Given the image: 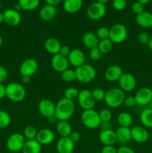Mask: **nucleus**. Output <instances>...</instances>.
I'll use <instances>...</instances> for the list:
<instances>
[{"mask_svg": "<svg viewBox=\"0 0 152 153\" xmlns=\"http://www.w3.org/2000/svg\"><path fill=\"white\" fill-rule=\"evenodd\" d=\"M80 119L83 125L89 129H95L98 128L101 124L99 114L98 111L94 110V108L83 111Z\"/></svg>", "mask_w": 152, "mask_h": 153, "instance_id": "obj_5", "label": "nucleus"}, {"mask_svg": "<svg viewBox=\"0 0 152 153\" xmlns=\"http://www.w3.org/2000/svg\"><path fill=\"white\" fill-rule=\"evenodd\" d=\"M83 0H64L63 9L66 13H75L80 10Z\"/></svg>", "mask_w": 152, "mask_h": 153, "instance_id": "obj_27", "label": "nucleus"}, {"mask_svg": "<svg viewBox=\"0 0 152 153\" xmlns=\"http://www.w3.org/2000/svg\"><path fill=\"white\" fill-rule=\"evenodd\" d=\"M55 133L49 128H42L37 131L36 140L43 146L49 145L55 140Z\"/></svg>", "mask_w": 152, "mask_h": 153, "instance_id": "obj_18", "label": "nucleus"}, {"mask_svg": "<svg viewBox=\"0 0 152 153\" xmlns=\"http://www.w3.org/2000/svg\"><path fill=\"white\" fill-rule=\"evenodd\" d=\"M125 93L119 88H113L106 91L104 101L106 105L112 108H116L124 104Z\"/></svg>", "mask_w": 152, "mask_h": 153, "instance_id": "obj_2", "label": "nucleus"}, {"mask_svg": "<svg viewBox=\"0 0 152 153\" xmlns=\"http://www.w3.org/2000/svg\"><path fill=\"white\" fill-rule=\"evenodd\" d=\"M3 22H4V15H3V13L0 12V23Z\"/></svg>", "mask_w": 152, "mask_h": 153, "instance_id": "obj_57", "label": "nucleus"}, {"mask_svg": "<svg viewBox=\"0 0 152 153\" xmlns=\"http://www.w3.org/2000/svg\"><path fill=\"white\" fill-rule=\"evenodd\" d=\"M119 82V88L124 92H131L137 86V80L132 74L129 73H124Z\"/></svg>", "mask_w": 152, "mask_h": 153, "instance_id": "obj_11", "label": "nucleus"}, {"mask_svg": "<svg viewBox=\"0 0 152 153\" xmlns=\"http://www.w3.org/2000/svg\"><path fill=\"white\" fill-rule=\"evenodd\" d=\"M78 89L77 88H75V87H69L64 91V98L67 99V100H72V101H74V100H77V97H78L79 94Z\"/></svg>", "mask_w": 152, "mask_h": 153, "instance_id": "obj_34", "label": "nucleus"}, {"mask_svg": "<svg viewBox=\"0 0 152 153\" xmlns=\"http://www.w3.org/2000/svg\"><path fill=\"white\" fill-rule=\"evenodd\" d=\"M95 34L100 40L108 39L109 36H110V28L105 26L99 27Z\"/></svg>", "mask_w": 152, "mask_h": 153, "instance_id": "obj_39", "label": "nucleus"}, {"mask_svg": "<svg viewBox=\"0 0 152 153\" xmlns=\"http://www.w3.org/2000/svg\"><path fill=\"white\" fill-rule=\"evenodd\" d=\"M75 143L69 137H61L56 144V149L58 153H72Z\"/></svg>", "mask_w": 152, "mask_h": 153, "instance_id": "obj_20", "label": "nucleus"}, {"mask_svg": "<svg viewBox=\"0 0 152 153\" xmlns=\"http://www.w3.org/2000/svg\"><path fill=\"white\" fill-rule=\"evenodd\" d=\"M72 49H70V47L67 45H63V46H61V49H60L59 54H61V55L64 57H68L69 55L70 52H71Z\"/></svg>", "mask_w": 152, "mask_h": 153, "instance_id": "obj_47", "label": "nucleus"}, {"mask_svg": "<svg viewBox=\"0 0 152 153\" xmlns=\"http://www.w3.org/2000/svg\"><path fill=\"white\" fill-rule=\"evenodd\" d=\"M62 45L59 42V40L54 37H49L45 41L44 46L46 50L49 53L52 54V55L59 54L60 49Z\"/></svg>", "mask_w": 152, "mask_h": 153, "instance_id": "obj_26", "label": "nucleus"}, {"mask_svg": "<svg viewBox=\"0 0 152 153\" xmlns=\"http://www.w3.org/2000/svg\"><path fill=\"white\" fill-rule=\"evenodd\" d=\"M37 130L33 126H27L25 128H24L23 131V135L25 137V139L27 140H34L36 139L37 134Z\"/></svg>", "mask_w": 152, "mask_h": 153, "instance_id": "obj_35", "label": "nucleus"}, {"mask_svg": "<svg viewBox=\"0 0 152 153\" xmlns=\"http://www.w3.org/2000/svg\"><path fill=\"white\" fill-rule=\"evenodd\" d=\"M42 150V145L36 139L26 140L23 148L22 153H40Z\"/></svg>", "mask_w": 152, "mask_h": 153, "instance_id": "obj_28", "label": "nucleus"}, {"mask_svg": "<svg viewBox=\"0 0 152 153\" xmlns=\"http://www.w3.org/2000/svg\"><path fill=\"white\" fill-rule=\"evenodd\" d=\"M124 105H125L127 108H134V106L137 105L135 97H132V96L125 97V100H124Z\"/></svg>", "mask_w": 152, "mask_h": 153, "instance_id": "obj_44", "label": "nucleus"}, {"mask_svg": "<svg viewBox=\"0 0 152 153\" xmlns=\"http://www.w3.org/2000/svg\"><path fill=\"white\" fill-rule=\"evenodd\" d=\"M69 137L70 139H71L72 140L73 142H74L75 143H77V142H78L79 140H80V133L78 132V131H72L71 134L69 135Z\"/></svg>", "mask_w": 152, "mask_h": 153, "instance_id": "obj_50", "label": "nucleus"}, {"mask_svg": "<svg viewBox=\"0 0 152 153\" xmlns=\"http://www.w3.org/2000/svg\"><path fill=\"white\" fill-rule=\"evenodd\" d=\"M113 42L108 38L100 40L98 48L102 54H107L111 52L112 49H113Z\"/></svg>", "mask_w": 152, "mask_h": 153, "instance_id": "obj_33", "label": "nucleus"}, {"mask_svg": "<svg viewBox=\"0 0 152 153\" xmlns=\"http://www.w3.org/2000/svg\"><path fill=\"white\" fill-rule=\"evenodd\" d=\"M55 108L56 105L49 99H43L38 104L39 112L42 116L46 118L55 117Z\"/></svg>", "mask_w": 152, "mask_h": 153, "instance_id": "obj_12", "label": "nucleus"}, {"mask_svg": "<svg viewBox=\"0 0 152 153\" xmlns=\"http://www.w3.org/2000/svg\"><path fill=\"white\" fill-rule=\"evenodd\" d=\"M150 38L151 37H149V34L147 32H145V31L140 32L138 34V37H137L138 42L142 45H148L149 40H150Z\"/></svg>", "mask_w": 152, "mask_h": 153, "instance_id": "obj_42", "label": "nucleus"}, {"mask_svg": "<svg viewBox=\"0 0 152 153\" xmlns=\"http://www.w3.org/2000/svg\"><path fill=\"white\" fill-rule=\"evenodd\" d=\"M127 0H113V7L117 11H122L126 7Z\"/></svg>", "mask_w": 152, "mask_h": 153, "instance_id": "obj_41", "label": "nucleus"}, {"mask_svg": "<svg viewBox=\"0 0 152 153\" xmlns=\"http://www.w3.org/2000/svg\"><path fill=\"white\" fill-rule=\"evenodd\" d=\"M2 43H3V39L2 37H1V36L0 35V48H1V46H2Z\"/></svg>", "mask_w": 152, "mask_h": 153, "instance_id": "obj_59", "label": "nucleus"}, {"mask_svg": "<svg viewBox=\"0 0 152 153\" xmlns=\"http://www.w3.org/2000/svg\"><path fill=\"white\" fill-rule=\"evenodd\" d=\"M39 68L38 62L34 58H27L22 61L19 67V73L22 76H34Z\"/></svg>", "mask_w": 152, "mask_h": 153, "instance_id": "obj_10", "label": "nucleus"}, {"mask_svg": "<svg viewBox=\"0 0 152 153\" xmlns=\"http://www.w3.org/2000/svg\"><path fill=\"white\" fill-rule=\"evenodd\" d=\"M6 87V97L13 102H20L26 97V91L22 84L10 82Z\"/></svg>", "mask_w": 152, "mask_h": 153, "instance_id": "obj_3", "label": "nucleus"}, {"mask_svg": "<svg viewBox=\"0 0 152 153\" xmlns=\"http://www.w3.org/2000/svg\"><path fill=\"white\" fill-rule=\"evenodd\" d=\"M25 140V137L20 133H14L9 136L6 142L7 149L12 152H19L22 150Z\"/></svg>", "mask_w": 152, "mask_h": 153, "instance_id": "obj_7", "label": "nucleus"}, {"mask_svg": "<svg viewBox=\"0 0 152 153\" xmlns=\"http://www.w3.org/2000/svg\"><path fill=\"white\" fill-rule=\"evenodd\" d=\"M94 153H101V152H94Z\"/></svg>", "mask_w": 152, "mask_h": 153, "instance_id": "obj_62", "label": "nucleus"}, {"mask_svg": "<svg viewBox=\"0 0 152 153\" xmlns=\"http://www.w3.org/2000/svg\"><path fill=\"white\" fill-rule=\"evenodd\" d=\"M116 134L117 142L122 146H127L132 140L131 128L119 126L116 131Z\"/></svg>", "mask_w": 152, "mask_h": 153, "instance_id": "obj_21", "label": "nucleus"}, {"mask_svg": "<svg viewBox=\"0 0 152 153\" xmlns=\"http://www.w3.org/2000/svg\"><path fill=\"white\" fill-rule=\"evenodd\" d=\"M148 46L149 49L152 51V37L150 38V40H149L148 43Z\"/></svg>", "mask_w": 152, "mask_h": 153, "instance_id": "obj_55", "label": "nucleus"}, {"mask_svg": "<svg viewBox=\"0 0 152 153\" xmlns=\"http://www.w3.org/2000/svg\"><path fill=\"white\" fill-rule=\"evenodd\" d=\"M76 75V79L79 82L83 84L90 83L95 79L96 70L89 64H83V65L77 67L75 70Z\"/></svg>", "mask_w": 152, "mask_h": 153, "instance_id": "obj_4", "label": "nucleus"}, {"mask_svg": "<svg viewBox=\"0 0 152 153\" xmlns=\"http://www.w3.org/2000/svg\"><path fill=\"white\" fill-rule=\"evenodd\" d=\"M151 153H152V149H151Z\"/></svg>", "mask_w": 152, "mask_h": 153, "instance_id": "obj_63", "label": "nucleus"}, {"mask_svg": "<svg viewBox=\"0 0 152 153\" xmlns=\"http://www.w3.org/2000/svg\"><path fill=\"white\" fill-rule=\"evenodd\" d=\"M148 105L149 106V107H148V108H152V101L151 102L149 103V104Z\"/></svg>", "mask_w": 152, "mask_h": 153, "instance_id": "obj_60", "label": "nucleus"}, {"mask_svg": "<svg viewBox=\"0 0 152 153\" xmlns=\"http://www.w3.org/2000/svg\"><path fill=\"white\" fill-rule=\"evenodd\" d=\"M31 82V77H28V76H22L21 78V82L24 85H27V84H29Z\"/></svg>", "mask_w": 152, "mask_h": 153, "instance_id": "obj_53", "label": "nucleus"}, {"mask_svg": "<svg viewBox=\"0 0 152 153\" xmlns=\"http://www.w3.org/2000/svg\"><path fill=\"white\" fill-rule=\"evenodd\" d=\"M117 153H136V152L129 146H121L117 149Z\"/></svg>", "mask_w": 152, "mask_h": 153, "instance_id": "obj_49", "label": "nucleus"}, {"mask_svg": "<svg viewBox=\"0 0 152 153\" xmlns=\"http://www.w3.org/2000/svg\"><path fill=\"white\" fill-rule=\"evenodd\" d=\"M61 79L65 82H72L76 79V75L75 70L72 69H67L61 73Z\"/></svg>", "mask_w": 152, "mask_h": 153, "instance_id": "obj_37", "label": "nucleus"}, {"mask_svg": "<svg viewBox=\"0 0 152 153\" xmlns=\"http://www.w3.org/2000/svg\"><path fill=\"white\" fill-rule=\"evenodd\" d=\"M57 14V9L55 6L46 4L41 7L39 15L40 17L44 21H51L55 17Z\"/></svg>", "mask_w": 152, "mask_h": 153, "instance_id": "obj_24", "label": "nucleus"}, {"mask_svg": "<svg viewBox=\"0 0 152 153\" xmlns=\"http://www.w3.org/2000/svg\"><path fill=\"white\" fill-rule=\"evenodd\" d=\"M99 42L100 40L98 38L96 34L91 32V31L85 33L82 37V43H83V46L89 49V50L98 47Z\"/></svg>", "mask_w": 152, "mask_h": 153, "instance_id": "obj_23", "label": "nucleus"}, {"mask_svg": "<svg viewBox=\"0 0 152 153\" xmlns=\"http://www.w3.org/2000/svg\"><path fill=\"white\" fill-rule=\"evenodd\" d=\"M132 140L138 143H144L149 137L148 131L142 126H135L131 128Z\"/></svg>", "mask_w": 152, "mask_h": 153, "instance_id": "obj_14", "label": "nucleus"}, {"mask_svg": "<svg viewBox=\"0 0 152 153\" xmlns=\"http://www.w3.org/2000/svg\"><path fill=\"white\" fill-rule=\"evenodd\" d=\"M47 4H50L52 6H56L61 2V0H45Z\"/></svg>", "mask_w": 152, "mask_h": 153, "instance_id": "obj_52", "label": "nucleus"}, {"mask_svg": "<svg viewBox=\"0 0 152 153\" xmlns=\"http://www.w3.org/2000/svg\"><path fill=\"white\" fill-rule=\"evenodd\" d=\"M21 9L26 11L35 10L40 4V0H18Z\"/></svg>", "mask_w": 152, "mask_h": 153, "instance_id": "obj_32", "label": "nucleus"}, {"mask_svg": "<svg viewBox=\"0 0 152 153\" xmlns=\"http://www.w3.org/2000/svg\"><path fill=\"white\" fill-rule=\"evenodd\" d=\"M136 22L142 28H148L152 27V13L148 11H143L136 16Z\"/></svg>", "mask_w": 152, "mask_h": 153, "instance_id": "obj_25", "label": "nucleus"}, {"mask_svg": "<svg viewBox=\"0 0 152 153\" xmlns=\"http://www.w3.org/2000/svg\"><path fill=\"white\" fill-rule=\"evenodd\" d=\"M128 29L122 23H115L110 28V36L109 39L113 43H122L125 41L128 37Z\"/></svg>", "mask_w": 152, "mask_h": 153, "instance_id": "obj_6", "label": "nucleus"}, {"mask_svg": "<svg viewBox=\"0 0 152 153\" xmlns=\"http://www.w3.org/2000/svg\"><path fill=\"white\" fill-rule=\"evenodd\" d=\"M8 76V72L7 70L3 66L0 65V84H2L3 82H5L6 79Z\"/></svg>", "mask_w": 152, "mask_h": 153, "instance_id": "obj_46", "label": "nucleus"}, {"mask_svg": "<svg viewBox=\"0 0 152 153\" xmlns=\"http://www.w3.org/2000/svg\"><path fill=\"white\" fill-rule=\"evenodd\" d=\"M137 1L139 3H141V4H142L143 5H145V4H148V3L150 1V0H137Z\"/></svg>", "mask_w": 152, "mask_h": 153, "instance_id": "obj_54", "label": "nucleus"}, {"mask_svg": "<svg viewBox=\"0 0 152 153\" xmlns=\"http://www.w3.org/2000/svg\"><path fill=\"white\" fill-rule=\"evenodd\" d=\"M124 73L122 67L118 65H111L104 71V78L110 82H117Z\"/></svg>", "mask_w": 152, "mask_h": 153, "instance_id": "obj_19", "label": "nucleus"}, {"mask_svg": "<svg viewBox=\"0 0 152 153\" xmlns=\"http://www.w3.org/2000/svg\"><path fill=\"white\" fill-rule=\"evenodd\" d=\"M131 9H132V11L135 14H139L142 12L144 11V5L142 4H141V3L138 2V1H136V2H134L132 4Z\"/></svg>", "mask_w": 152, "mask_h": 153, "instance_id": "obj_45", "label": "nucleus"}, {"mask_svg": "<svg viewBox=\"0 0 152 153\" xmlns=\"http://www.w3.org/2000/svg\"><path fill=\"white\" fill-rule=\"evenodd\" d=\"M134 97L137 105L140 106L148 105L152 101V89L148 87L140 88L137 91Z\"/></svg>", "mask_w": 152, "mask_h": 153, "instance_id": "obj_13", "label": "nucleus"}, {"mask_svg": "<svg viewBox=\"0 0 152 153\" xmlns=\"http://www.w3.org/2000/svg\"><path fill=\"white\" fill-rule=\"evenodd\" d=\"M118 123L122 127H130L133 123V117L131 114L128 112H121L117 117Z\"/></svg>", "mask_w": 152, "mask_h": 153, "instance_id": "obj_31", "label": "nucleus"}, {"mask_svg": "<svg viewBox=\"0 0 152 153\" xmlns=\"http://www.w3.org/2000/svg\"><path fill=\"white\" fill-rule=\"evenodd\" d=\"M101 56H102V53L98 47L89 50V57L92 61H98V60L101 59Z\"/></svg>", "mask_w": 152, "mask_h": 153, "instance_id": "obj_43", "label": "nucleus"}, {"mask_svg": "<svg viewBox=\"0 0 152 153\" xmlns=\"http://www.w3.org/2000/svg\"><path fill=\"white\" fill-rule=\"evenodd\" d=\"M56 131L61 137H69L72 128L68 121H59L56 126Z\"/></svg>", "mask_w": 152, "mask_h": 153, "instance_id": "obj_30", "label": "nucleus"}, {"mask_svg": "<svg viewBox=\"0 0 152 153\" xmlns=\"http://www.w3.org/2000/svg\"><path fill=\"white\" fill-rule=\"evenodd\" d=\"M100 116V119H101V123H109L111 120L112 117H113V114L110 110L107 108L102 109L100 112H98Z\"/></svg>", "mask_w": 152, "mask_h": 153, "instance_id": "obj_40", "label": "nucleus"}, {"mask_svg": "<svg viewBox=\"0 0 152 153\" xmlns=\"http://www.w3.org/2000/svg\"><path fill=\"white\" fill-rule=\"evenodd\" d=\"M107 13V7L105 4L95 1L92 3L86 10V14L89 19L92 20H98L105 16Z\"/></svg>", "mask_w": 152, "mask_h": 153, "instance_id": "obj_9", "label": "nucleus"}, {"mask_svg": "<svg viewBox=\"0 0 152 153\" xmlns=\"http://www.w3.org/2000/svg\"><path fill=\"white\" fill-rule=\"evenodd\" d=\"M109 1H110V0H97L98 2L101 3V4H106Z\"/></svg>", "mask_w": 152, "mask_h": 153, "instance_id": "obj_56", "label": "nucleus"}, {"mask_svg": "<svg viewBox=\"0 0 152 153\" xmlns=\"http://www.w3.org/2000/svg\"><path fill=\"white\" fill-rule=\"evenodd\" d=\"M4 22L9 26H16L21 22V15L14 9H7L3 13Z\"/></svg>", "mask_w": 152, "mask_h": 153, "instance_id": "obj_17", "label": "nucleus"}, {"mask_svg": "<svg viewBox=\"0 0 152 153\" xmlns=\"http://www.w3.org/2000/svg\"><path fill=\"white\" fill-rule=\"evenodd\" d=\"M51 64L55 71L61 73L68 69L69 63L66 57L63 56L61 54H57L52 56Z\"/></svg>", "mask_w": 152, "mask_h": 153, "instance_id": "obj_15", "label": "nucleus"}, {"mask_svg": "<svg viewBox=\"0 0 152 153\" xmlns=\"http://www.w3.org/2000/svg\"><path fill=\"white\" fill-rule=\"evenodd\" d=\"M11 123V118L7 111L0 110V128H4L9 126Z\"/></svg>", "mask_w": 152, "mask_h": 153, "instance_id": "obj_36", "label": "nucleus"}, {"mask_svg": "<svg viewBox=\"0 0 152 153\" xmlns=\"http://www.w3.org/2000/svg\"><path fill=\"white\" fill-rule=\"evenodd\" d=\"M13 9H14V10H17V11H19V10H21V7H20V6H19V4L17 3V4H16V5L14 6V8H13Z\"/></svg>", "mask_w": 152, "mask_h": 153, "instance_id": "obj_58", "label": "nucleus"}, {"mask_svg": "<svg viewBox=\"0 0 152 153\" xmlns=\"http://www.w3.org/2000/svg\"><path fill=\"white\" fill-rule=\"evenodd\" d=\"M75 111L74 101L62 98L58 102L55 108V117L59 121H68Z\"/></svg>", "mask_w": 152, "mask_h": 153, "instance_id": "obj_1", "label": "nucleus"}, {"mask_svg": "<svg viewBox=\"0 0 152 153\" xmlns=\"http://www.w3.org/2000/svg\"><path fill=\"white\" fill-rule=\"evenodd\" d=\"M1 3H0V10H1Z\"/></svg>", "mask_w": 152, "mask_h": 153, "instance_id": "obj_61", "label": "nucleus"}, {"mask_svg": "<svg viewBox=\"0 0 152 153\" xmlns=\"http://www.w3.org/2000/svg\"><path fill=\"white\" fill-rule=\"evenodd\" d=\"M67 58H68L69 64L77 68L85 64L86 57H85L84 53L80 49H72Z\"/></svg>", "mask_w": 152, "mask_h": 153, "instance_id": "obj_16", "label": "nucleus"}, {"mask_svg": "<svg viewBox=\"0 0 152 153\" xmlns=\"http://www.w3.org/2000/svg\"><path fill=\"white\" fill-rule=\"evenodd\" d=\"M6 97V87L3 84H0V100Z\"/></svg>", "mask_w": 152, "mask_h": 153, "instance_id": "obj_51", "label": "nucleus"}, {"mask_svg": "<svg viewBox=\"0 0 152 153\" xmlns=\"http://www.w3.org/2000/svg\"><path fill=\"white\" fill-rule=\"evenodd\" d=\"M101 153H117V149L114 146H104Z\"/></svg>", "mask_w": 152, "mask_h": 153, "instance_id": "obj_48", "label": "nucleus"}, {"mask_svg": "<svg viewBox=\"0 0 152 153\" xmlns=\"http://www.w3.org/2000/svg\"><path fill=\"white\" fill-rule=\"evenodd\" d=\"M91 92H92V97H93L95 102H101L104 100L106 92L102 89V88H95L93 91H91Z\"/></svg>", "mask_w": 152, "mask_h": 153, "instance_id": "obj_38", "label": "nucleus"}, {"mask_svg": "<svg viewBox=\"0 0 152 153\" xmlns=\"http://www.w3.org/2000/svg\"><path fill=\"white\" fill-rule=\"evenodd\" d=\"M77 102L80 107L83 111L94 108L95 105V100L92 97V92L89 90H81L79 91L78 97L77 98Z\"/></svg>", "mask_w": 152, "mask_h": 153, "instance_id": "obj_8", "label": "nucleus"}, {"mask_svg": "<svg viewBox=\"0 0 152 153\" xmlns=\"http://www.w3.org/2000/svg\"><path fill=\"white\" fill-rule=\"evenodd\" d=\"M99 140L104 146H114L117 143L116 131L112 129L102 130L99 134Z\"/></svg>", "mask_w": 152, "mask_h": 153, "instance_id": "obj_22", "label": "nucleus"}, {"mask_svg": "<svg viewBox=\"0 0 152 153\" xmlns=\"http://www.w3.org/2000/svg\"><path fill=\"white\" fill-rule=\"evenodd\" d=\"M139 120L142 126L146 128H152V108H146L142 111Z\"/></svg>", "mask_w": 152, "mask_h": 153, "instance_id": "obj_29", "label": "nucleus"}]
</instances>
